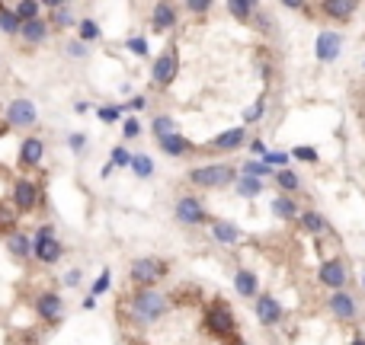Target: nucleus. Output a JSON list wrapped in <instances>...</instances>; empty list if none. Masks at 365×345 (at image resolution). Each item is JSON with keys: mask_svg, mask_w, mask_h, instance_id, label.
Masks as SVG:
<instances>
[{"mask_svg": "<svg viewBox=\"0 0 365 345\" xmlns=\"http://www.w3.org/2000/svg\"><path fill=\"white\" fill-rule=\"evenodd\" d=\"M125 310H128L132 326L148 329V326H154V323L164 320L167 313H170V297H167L164 291H158V288H138V291L128 297Z\"/></svg>", "mask_w": 365, "mask_h": 345, "instance_id": "nucleus-1", "label": "nucleus"}, {"mask_svg": "<svg viewBox=\"0 0 365 345\" xmlns=\"http://www.w3.org/2000/svg\"><path fill=\"white\" fill-rule=\"evenodd\" d=\"M202 333L212 336L215 342H224V339H234V342H237V317H234V310L228 307V301H221V297L208 301L205 313H202Z\"/></svg>", "mask_w": 365, "mask_h": 345, "instance_id": "nucleus-2", "label": "nucleus"}, {"mask_svg": "<svg viewBox=\"0 0 365 345\" xmlns=\"http://www.w3.org/2000/svg\"><path fill=\"white\" fill-rule=\"evenodd\" d=\"M189 186L196 189H228L237 182V166L234 163H224V160H215V163H202L196 170L186 172Z\"/></svg>", "mask_w": 365, "mask_h": 345, "instance_id": "nucleus-3", "label": "nucleus"}, {"mask_svg": "<svg viewBox=\"0 0 365 345\" xmlns=\"http://www.w3.org/2000/svg\"><path fill=\"white\" fill-rule=\"evenodd\" d=\"M170 275V263L160 259V256H138L132 265H128V278L135 288H154L158 281H164Z\"/></svg>", "mask_w": 365, "mask_h": 345, "instance_id": "nucleus-4", "label": "nucleus"}, {"mask_svg": "<svg viewBox=\"0 0 365 345\" xmlns=\"http://www.w3.org/2000/svg\"><path fill=\"white\" fill-rule=\"evenodd\" d=\"M10 205H13V211L23 218V214H33L35 208L42 205V186L35 179H29V176H19V179H13V186H10Z\"/></svg>", "mask_w": 365, "mask_h": 345, "instance_id": "nucleus-5", "label": "nucleus"}, {"mask_svg": "<svg viewBox=\"0 0 365 345\" xmlns=\"http://www.w3.org/2000/svg\"><path fill=\"white\" fill-rule=\"evenodd\" d=\"M61 256H65V243L55 237L51 224H42L33 237V259H39L42 265H58Z\"/></svg>", "mask_w": 365, "mask_h": 345, "instance_id": "nucleus-6", "label": "nucleus"}, {"mask_svg": "<svg viewBox=\"0 0 365 345\" xmlns=\"http://www.w3.org/2000/svg\"><path fill=\"white\" fill-rule=\"evenodd\" d=\"M173 221L182 224V227H202V224H208L212 218H208L199 195H180L173 202Z\"/></svg>", "mask_w": 365, "mask_h": 345, "instance_id": "nucleus-7", "label": "nucleus"}, {"mask_svg": "<svg viewBox=\"0 0 365 345\" xmlns=\"http://www.w3.org/2000/svg\"><path fill=\"white\" fill-rule=\"evenodd\" d=\"M176 74H180V55L170 45V48H164L154 57V64H151V83L154 87H170L176 80Z\"/></svg>", "mask_w": 365, "mask_h": 345, "instance_id": "nucleus-8", "label": "nucleus"}, {"mask_svg": "<svg viewBox=\"0 0 365 345\" xmlns=\"http://www.w3.org/2000/svg\"><path fill=\"white\" fill-rule=\"evenodd\" d=\"M317 281L330 291H346V281H349V265L346 259L340 256H333V259H324V263L317 265Z\"/></svg>", "mask_w": 365, "mask_h": 345, "instance_id": "nucleus-9", "label": "nucleus"}, {"mask_svg": "<svg viewBox=\"0 0 365 345\" xmlns=\"http://www.w3.org/2000/svg\"><path fill=\"white\" fill-rule=\"evenodd\" d=\"M3 118H7V128H33L35 122H39V109H35L33 99H13L7 106V112H3Z\"/></svg>", "mask_w": 365, "mask_h": 345, "instance_id": "nucleus-10", "label": "nucleus"}, {"mask_svg": "<svg viewBox=\"0 0 365 345\" xmlns=\"http://www.w3.org/2000/svg\"><path fill=\"white\" fill-rule=\"evenodd\" d=\"M35 313H39L42 323H49V326H58L65 320V297L58 291H42L35 297Z\"/></svg>", "mask_w": 365, "mask_h": 345, "instance_id": "nucleus-11", "label": "nucleus"}, {"mask_svg": "<svg viewBox=\"0 0 365 345\" xmlns=\"http://www.w3.org/2000/svg\"><path fill=\"white\" fill-rule=\"evenodd\" d=\"M253 313H257V323L260 326H279L285 317V307L279 304V297L275 294H260L253 301Z\"/></svg>", "mask_w": 365, "mask_h": 345, "instance_id": "nucleus-12", "label": "nucleus"}, {"mask_svg": "<svg viewBox=\"0 0 365 345\" xmlns=\"http://www.w3.org/2000/svg\"><path fill=\"white\" fill-rule=\"evenodd\" d=\"M327 310H330L340 323H353L359 317V304L349 291H330V297H327Z\"/></svg>", "mask_w": 365, "mask_h": 345, "instance_id": "nucleus-13", "label": "nucleus"}, {"mask_svg": "<svg viewBox=\"0 0 365 345\" xmlns=\"http://www.w3.org/2000/svg\"><path fill=\"white\" fill-rule=\"evenodd\" d=\"M42 157H45V141L29 134V138L19 141V150H17V166L19 170H35L42 163Z\"/></svg>", "mask_w": 365, "mask_h": 345, "instance_id": "nucleus-14", "label": "nucleus"}, {"mask_svg": "<svg viewBox=\"0 0 365 345\" xmlns=\"http://www.w3.org/2000/svg\"><path fill=\"white\" fill-rule=\"evenodd\" d=\"M343 51V35L333 33V29H324V33H317V42H314V57L317 61H324V64H333Z\"/></svg>", "mask_w": 365, "mask_h": 345, "instance_id": "nucleus-15", "label": "nucleus"}, {"mask_svg": "<svg viewBox=\"0 0 365 345\" xmlns=\"http://www.w3.org/2000/svg\"><path fill=\"white\" fill-rule=\"evenodd\" d=\"M247 144V128H228V132L215 134V138L208 141V150H215V154H234V150H241Z\"/></svg>", "mask_w": 365, "mask_h": 345, "instance_id": "nucleus-16", "label": "nucleus"}, {"mask_svg": "<svg viewBox=\"0 0 365 345\" xmlns=\"http://www.w3.org/2000/svg\"><path fill=\"white\" fill-rule=\"evenodd\" d=\"M176 23H180V10H176V3L160 0V3L151 7V29H154V33H170V29H176Z\"/></svg>", "mask_w": 365, "mask_h": 345, "instance_id": "nucleus-17", "label": "nucleus"}, {"mask_svg": "<svg viewBox=\"0 0 365 345\" xmlns=\"http://www.w3.org/2000/svg\"><path fill=\"white\" fill-rule=\"evenodd\" d=\"M42 10H49V26L51 29H71V26H77V17H74V7H71V3L49 0V3H42Z\"/></svg>", "mask_w": 365, "mask_h": 345, "instance_id": "nucleus-18", "label": "nucleus"}, {"mask_svg": "<svg viewBox=\"0 0 365 345\" xmlns=\"http://www.w3.org/2000/svg\"><path fill=\"white\" fill-rule=\"evenodd\" d=\"M208 230H212L215 243H221V247H234V243H241V240H244V230L237 227L234 221H224V218L208 221Z\"/></svg>", "mask_w": 365, "mask_h": 345, "instance_id": "nucleus-19", "label": "nucleus"}, {"mask_svg": "<svg viewBox=\"0 0 365 345\" xmlns=\"http://www.w3.org/2000/svg\"><path fill=\"white\" fill-rule=\"evenodd\" d=\"M356 10H359L356 0H324L321 3V13L327 19H333V23H349V19L356 17Z\"/></svg>", "mask_w": 365, "mask_h": 345, "instance_id": "nucleus-20", "label": "nucleus"}, {"mask_svg": "<svg viewBox=\"0 0 365 345\" xmlns=\"http://www.w3.org/2000/svg\"><path fill=\"white\" fill-rule=\"evenodd\" d=\"M51 35V26L49 19H33V23H19V39L26 42V45H42V42H49Z\"/></svg>", "mask_w": 365, "mask_h": 345, "instance_id": "nucleus-21", "label": "nucleus"}, {"mask_svg": "<svg viewBox=\"0 0 365 345\" xmlns=\"http://www.w3.org/2000/svg\"><path fill=\"white\" fill-rule=\"evenodd\" d=\"M234 291L241 297H253L257 301L260 297V278L253 269H237L234 272Z\"/></svg>", "mask_w": 365, "mask_h": 345, "instance_id": "nucleus-22", "label": "nucleus"}, {"mask_svg": "<svg viewBox=\"0 0 365 345\" xmlns=\"http://www.w3.org/2000/svg\"><path fill=\"white\" fill-rule=\"evenodd\" d=\"M269 208H273V214L279 221H298L301 218V208H298V202H295V195H275Z\"/></svg>", "mask_w": 365, "mask_h": 345, "instance_id": "nucleus-23", "label": "nucleus"}, {"mask_svg": "<svg viewBox=\"0 0 365 345\" xmlns=\"http://www.w3.org/2000/svg\"><path fill=\"white\" fill-rule=\"evenodd\" d=\"M158 144H160V150H164L167 157H186V154H192V150H196V148L189 144V138H182L180 132H176V134H167V138H160Z\"/></svg>", "mask_w": 365, "mask_h": 345, "instance_id": "nucleus-24", "label": "nucleus"}, {"mask_svg": "<svg viewBox=\"0 0 365 345\" xmlns=\"http://www.w3.org/2000/svg\"><path fill=\"white\" fill-rule=\"evenodd\" d=\"M7 253L13 259H29L33 256V237H26L23 230H13L7 237Z\"/></svg>", "mask_w": 365, "mask_h": 345, "instance_id": "nucleus-25", "label": "nucleus"}, {"mask_svg": "<svg viewBox=\"0 0 365 345\" xmlns=\"http://www.w3.org/2000/svg\"><path fill=\"white\" fill-rule=\"evenodd\" d=\"M100 35H103V29H100V23H96L93 17H80V19H77V42L93 45V42H100Z\"/></svg>", "mask_w": 365, "mask_h": 345, "instance_id": "nucleus-26", "label": "nucleus"}, {"mask_svg": "<svg viewBox=\"0 0 365 345\" xmlns=\"http://www.w3.org/2000/svg\"><path fill=\"white\" fill-rule=\"evenodd\" d=\"M298 224H301V230L314 233V237H321V233H327V230H330V224H327V218L321 211H301Z\"/></svg>", "mask_w": 365, "mask_h": 345, "instance_id": "nucleus-27", "label": "nucleus"}, {"mask_svg": "<svg viewBox=\"0 0 365 345\" xmlns=\"http://www.w3.org/2000/svg\"><path fill=\"white\" fill-rule=\"evenodd\" d=\"M275 186H279V195H295L301 189V179L295 170H275Z\"/></svg>", "mask_w": 365, "mask_h": 345, "instance_id": "nucleus-28", "label": "nucleus"}, {"mask_svg": "<svg viewBox=\"0 0 365 345\" xmlns=\"http://www.w3.org/2000/svg\"><path fill=\"white\" fill-rule=\"evenodd\" d=\"M13 230H19V214L10 202H0V237H10Z\"/></svg>", "mask_w": 365, "mask_h": 345, "instance_id": "nucleus-29", "label": "nucleus"}, {"mask_svg": "<svg viewBox=\"0 0 365 345\" xmlns=\"http://www.w3.org/2000/svg\"><path fill=\"white\" fill-rule=\"evenodd\" d=\"M13 13L19 23H33V19H42V3L39 0H19V3H13Z\"/></svg>", "mask_w": 365, "mask_h": 345, "instance_id": "nucleus-30", "label": "nucleus"}, {"mask_svg": "<svg viewBox=\"0 0 365 345\" xmlns=\"http://www.w3.org/2000/svg\"><path fill=\"white\" fill-rule=\"evenodd\" d=\"M241 176H250V179H269V176H275V170H269V166L263 163V160H244L241 163Z\"/></svg>", "mask_w": 365, "mask_h": 345, "instance_id": "nucleus-31", "label": "nucleus"}, {"mask_svg": "<svg viewBox=\"0 0 365 345\" xmlns=\"http://www.w3.org/2000/svg\"><path fill=\"white\" fill-rule=\"evenodd\" d=\"M253 10H257L253 0H228V13H231L234 19H241V23H250V19H253Z\"/></svg>", "mask_w": 365, "mask_h": 345, "instance_id": "nucleus-32", "label": "nucleus"}, {"mask_svg": "<svg viewBox=\"0 0 365 345\" xmlns=\"http://www.w3.org/2000/svg\"><path fill=\"white\" fill-rule=\"evenodd\" d=\"M0 33L3 35H19V19L13 13V7L0 3Z\"/></svg>", "mask_w": 365, "mask_h": 345, "instance_id": "nucleus-33", "label": "nucleus"}, {"mask_svg": "<svg viewBox=\"0 0 365 345\" xmlns=\"http://www.w3.org/2000/svg\"><path fill=\"white\" fill-rule=\"evenodd\" d=\"M128 170H132L138 179H151V176H154V160H151L148 154H135Z\"/></svg>", "mask_w": 365, "mask_h": 345, "instance_id": "nucleus-34", "label": "nucleus"}, {"mask_svg": "<svg viewBox=\"0 0 365 345\" xmlns=\"http://www.w3.org/2000/svg\"><path fill=\"white\" fill-rule=\"evenodd\" d=\"M234 189H237V195H244V198H257V195H263V182L260 179H250V176H241V179L234 182Z\"/></svg>", "mask_w": 365, "mask_h": 345, "instance_id": "nucleus-35", "label": "nucleus"}, {"mask_svg": "<svg viewBox=\"0 0 365 345\" xmlns=\"http://www.w3.org/2000/svg\"><path fill=\"white\" fill-rule=\"evenodd\" d=\"M151 132H154V138H167V134H176V118L173 115H158L154 122H151Z\"/></svg>", "mask_w": 365, "mask_h": 345, "instance_id": "nucleus-36", "label": "nucleus"}, {"mask_svg": "<svg viewBox=\"0 0 365 345\" xmlns=\"http://www.w3.org/2000/svg\"><path fill=\"white\" fill-rule=\"evenodd\" d=\"M263 112H266V96H260L257 103H253V106H250L247 112L241 115V118H244V128H247V125H260V122H263Z\"/></svg>", "mask_w": 365, "mask_h": 345, "instance_id": "nucleus-37", "label": "nucleus"}, {"mask_svg": "<svg viewBox=\"0 0 365 345\" xmlns=\"http://www.w3.org/2000/svg\"><path fill=\"white\" fill-rule=\"evenodd\" d=\"M122 112H125L122 106H100L96 109V118H100L103 125H116L119 118H122Z\"/></svg>", "mask_w": 365, "mask_h": 345, "instance_id": "nucleus-38", "label": "nucleus"}, {"mask_svg": "<svg viewBox=\"0 0 365 345\" xmlns=\"http://www.w3.org/2000/svg\"><path fill=\"white\" fill-rule=\"evenodd\" d=\"M263 163L269 166V170H285V163H289V154H282V150H266Z\"/></svg>", "mask_w": 365, "mask_h": 345, "instance_id": "nucleus-39", "label": "nucleus"}, {"mask_svg": "<svg viewBox=\"0 0 365 345\" xmlns=\"http://www.w3.org/2000/svg\"><path fill=\"white\" fill-rule=\"evenodd\" d=\"M109 163L116 166V170H125V166H132V154L119 144V148H112V154H109Z\"/></svg>", "mask_w": 365, "mask_h": 345, "instance_id": "nucleus-40", "label": "nucleus"}, {"mask_svg": "<svg viewBox=\"0 0 365 345\" xmlns=\"http://www.w3.org/2000/svg\"><path fill=\"white\" fill-rule=\"evenodd\" d=\"M109 285H112V272H109V269H103V272H100V278L93 281V288H90V297L106 294V291H109Z\"/></svg>", "mask_w": 365, "mask_h": 345, "instance_id": "nucleus-41", "label": "nucleus"}, {"mask_svg": "<svg viewBox=\"0 0 365 345\" xmlns=\"http://www.w3.org/2000/svg\"><path fill=\"white\" fill-rule=\"evenodd\" d=\"M125 48L132 51V55H138V57H148V39H144V35H132V39L125 42Z\"/></svg>", "mask_w": 365, "mask_h": 345, "instance_id": "nucleus-42", "label": "nucleus"}, {"mask_svg": "<svg viewBox=\"0 0 365 345\" xmlns=\"http://www.w3.org/2000/svg\"><path fill=\"white\" fill-rule=\"evenodd\" d=\"M122 138L125 141L142 138V122H138V118H125V122H122Z\"/></svg>", "mask_w": 365, "mask_h": 345, "instance_id": "nucleus-43", "label": "nucleus"}, {"mask_svg": "<svg viewBox=\"0 0 365 345\" xmlns=\"http://www.w3.org/2000/svg\"><path fill=\"white\" fill-rule=\"evenodd\" d=\"M291 157H295L298 163H317V160H321V157H317V150L314 148H305V144L291 150Z\"/></svg>", "mask_w": 365, "mask_h": 345, "instance_id": "nucleus-44", "label": "nucleus"}, {"mask_svg": "<svg viewBox=\"0 0 365 345\" xmlns=\"http://www.w3.org/2000/svg\"><path fill=\"white\" fill-rule=\"evenodd\" d=\"M250 23H257L263 33H273V17H269V13H263L260 7L253 10V19H250Z\"/></svg>", "mask_w": 365, "mask_h": 345, "instance_id": "nucleus-45", "label": "nucleus"}, {"mask_svg": "<svg viewBox=\"0 0 365 345\" xmlns=\"http://www.w3.org/2000/svg\"><path fill=\"white\" fill-rule=\"evenodd\" d=\"M67 148L74 150V154H83V148H87V134H83V132L67 134Z\"/></svg>", "mask_w": 365, "mask_h": 345, "instance_id": "nucleus-46", "label": "nucleus"}, {"mask_svg": "<svg viewBox=\"0 0 365 345\" xmlns=\"http://www.w3.org/2000/svg\"><path fill=\"white\" fill-rule=\"evenodd\" d=\"M65 51L71 57H87V55H90V45H83V42H67Z\"/></svg>", "mask_w": 365, "mask_h": 345, "instance_id": "nucleus-47", "label": "nucleus"}, {"mask_svg": "<svg viewBox=\"0 0 365 345\" xmlns=\"http://www.w3.org/2000/svg\"><path fill=\"white\" fill-rule=\"evenodd\" d=\"M186 10H189L192 17H205L208 10H212V3H208V0H189V3H186Z\"/></svg>", "mask_w": 365, "mask_h": 345, "instance_id": "nucleus-48", "label": "nucleus"}, {"mask_svg": "<svg viewBox=\"0 0 365 345\" xmlns=\"http://www.w3.org/2000/svg\"><path fill=\"white\" fill-rule=\"evenodd\" d=\"M80 281H83V272H80V269H67V272H65V285H67V288H77Z\"/></svg>", "mask_w": 365, "mask_h": 345, "instance_id": "nucleus-49", "label": "nucleus"}, {"mask_svg": "<svg viewBox=\"0 0 365 345\" xmlns=\"http://www.w3.org/2000/svg\"><path fill=\"white\" fill-rule=\"evenodd\" d=\"M144 106H148V99H144V96H132V99H128V106H125V109H132V112H142Z\"/></svg>", "mask_w": 365, "mask_h": 345, "instance_id": "nucleus-50", "label": "nucleus"}, {"mask_svg": "<svg viewBox=\"0 0 365 345\" xmlns=\"http://www.w3.org/2000/svg\"><path fill=\"white\" fill-rule=\"evenodd\" d=\"M250 154H257L260 160H263V154H266V144H263V141H260V138H253V141H250Z\"/></svg>", "mask_w": 365, "mask_h": 345, "instance_id": "nucleus-51", "label": "nucleus"}, {"mask_svg": "<svg viewBox=\"0 0 365 345\" xmlns=\"http://www.w3.org/2000/svg\"><path fill=\"white\" fill-rule=\"evenodd\" d=\"M282 7L285 10H305L307 3H305V0H282Z\"/></svg>", "mask_w": 365, "mask_h": 345, "instance_id": "nucleus-52", "label": "nucleus"}, {"mask_svg": "<svg viewBox=\"0 0 365 345\" xmlns=\"http://www.w3.org/2000/svg\"><path fill=\"white\" fill-rule=\"evenodd\" d=\"M112 170H116V166H112V163H106V166L100 170V176H103V179H109V176H112Z\"/></svg>", "mask_w": 365, "mask_h": 345, "instance_id": "nucleus-53", "label": "nucleus"}, {"mask_svg": "<svg viewBox=\"0 0 365 345\" xmlns=\"http://www.w3.org/2000/svg\"><path fill=\"white\" fill-rule=\"evenodd\" d=\"M96 307V297H83V310H93Z\"/></svg>", "mask_w": 365, "mask_h": 345, "instance_id": "nucleus-54", "label": "nucleus"}, {"mask_svg": "<svg viewBox=\"0 0 365 345\" xmlns=\"http://www.w3.org/2000/svg\"><path fill=\"white\" fill-rule=\"evenodd\" d=\"M349 345H365V336H356V339H353V342H349Z\"/></svg>", "mask_w": 365, "mask_h": 345, "instance_id": "nucleus-55", "label": "nucleus"}, {"mask_svg": "<svg viewBox=\"0 0 365 345\" xmlns=\"http://www.w3.org/2000/svg\"><path fill=\"white\" fill-rule=\"evenodd\" d=\"M234 345H250V342H244V339H237V342H234Z\"/></svg>", "mask_w": 365, "mask_h": 345, "instance_id": "nucleus-56", "label": "nucleus"}, {"mask_svg": "<svg viewBox=\"0 0 365 345\" xmlns=\"http://www.w3.org/2000/svg\"><path fill=\"white\" fill-rule=\"evenodd\" d=\"M362 288H365V269H362Z\"/></svg>", "mask_w": 365, "mask_h": 345, "instance_id": "nucleus-57", "label": "nucleus"}]
</instances>
